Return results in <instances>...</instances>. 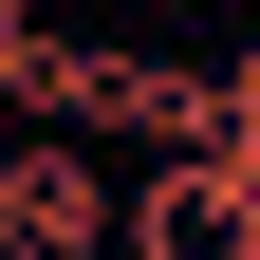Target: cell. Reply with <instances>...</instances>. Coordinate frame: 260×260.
I'll return each mask as SVG.
<instances>
[{
  "instance_id": "1",
  "label": "cell",
  "mask_w": 260,
  "mask_h": 260,
  "mask_svg": "<svg viewBox=\"0 0 260 260\" xmlns=\"http://www.w3.org/2000/svg\"><path fill=\"white\" fill-rule=\"evenodd\" d=\"M130 260H260V168H242V149L149 168V186H130Z\"/></svg>"
},
{
  "instance_id": "2",
  "label": "cell",
  "mask_w": 260,
  "mask_h": 260,
  "mask_svg": "<svg viewBox=\"0 0 260 260\" xmlns=\"http://www.w3.org/2000/svg\"><path fill=\"white\" fill-rule=\"evenodd\" d=\"M223 112H242V168H260V38L223 56Z\"/></svg>"
},
{
  "instance_id": "3",
  "label": "cell",
  "mask_w": 260,
  "mask_h": 260,
  "mask_svg": "<svg viewBox=\"0 0 260 260\" xmlns=\"http://www.w3.org/2000/svg\"><path fill=\"white\" fill-rule=\"evenodd\" d=\"M0 260H19V186H0Z\"/></svg>"
}]
</instances>
